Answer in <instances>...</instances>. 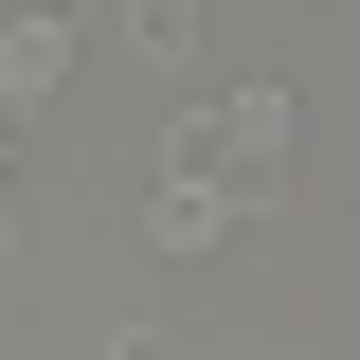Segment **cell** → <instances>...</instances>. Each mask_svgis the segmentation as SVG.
I'll use <instances>...</instances> for the list:
<instances>
[{
	"label": "cell",
	"mask_w": 360,
	"mask_h": 360,
	"mask_svg": "<svg viewBox=\"0 0 360 360\" xmlns=\"http://www.w3.org/2000/svg\"><path fill=\"white\" fill-rule=\"evenodd\" d=\"M144 234H162V252H217V234H234V198H217V180H180V162H162V180H144Z\"/></svg>",
	"instance_id": "cell-2"
},
{
	"label": "cell",
	"mask_w": 360,
	"mask_h": 360,
	"mask_svg": "<svg viewBox=\"0 0 360 360\" xmlns=\"http://www.w3.org/2000/svg\"><path fill=\"white\" fill-rule=\"evenodd\" d=\"M288 144H307V127H288V90H217V108H180L162 162H180V180H217L234 217H252V198H288Z\"/></svg>",
	"instance_id": "cell-1"
},
{
	"label": "cell",
	"mask_w": 360,
	"mask_h": 360,
	"mask_svg": "<svg viewBox=\"0 0 360 360\" xmlns=\"http://www.w3.org/2000/svg\"><path fill=\"white\" fill-rule=\"evenodd\" d=\"M54 72H72V18H54V0H37V18L0 37V90H18V108H54Z\"/></svg>",
	"instance_id": "cell-3"
},
{
	"label": "cell",
	"mask_w": 360,
	"mask_h": 360,
	"mask_svg": "<svg viewBox=\"0 0 360 360\" xmlns=\"http://www.w3.org/2000/svg\"><path fill=\"white\" fill-rule=\"evenodd\" d=\"M108 37H127V54H162V72H180V54H198V0H108Z\"/></svg>",
	"instance_id": "cell-4"
},
{
	"label": "cell",
	"mask_w": 360,
	"mask_h": 360,
	"mask_svg": "<svg viewBox=\"0 0 360 360\" xmlns=\"http://www.w3.org/2000/svg\"><path fill=\"white\" fill-rule=\"evenodd\" d=\"M108 360H162V342H144V324H127V342H108Z\"/></svg>",
	"instance_id": "cell-5"
}]
</instances>
